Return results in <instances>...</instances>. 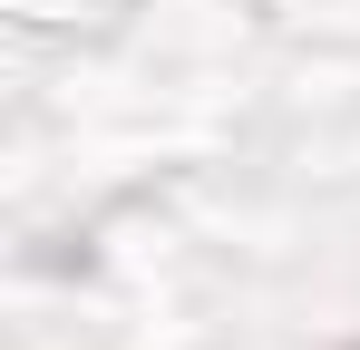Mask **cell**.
Returning <instances> with one entry per match:
<instances>
[{
	"instance_id": "obj_1",
	"label": "cell",
	"mask_w": 360,
	"mask_h": 350,
	"mask_svg": "<svg viewBox=\"0 0 360 350\" xmlns=\"http://www.w3.org/2000/svg\"><path fill=\"white\" fill-rule=\"evenodd\" d=\"M341 350H360V341H341Z\"/></svg>"
}]
</instances>
